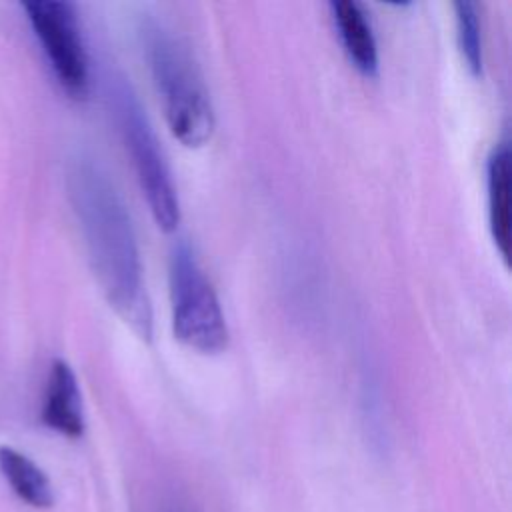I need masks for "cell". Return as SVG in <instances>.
Masks as SVG:
<instances>
[{"label":"cell","mask_w":512,"mask_h":512,"mask_svg":"<svg viewBox=\"0 0 512 512\" xmlns=\"http://www.w3.org/2000/svg\"><path fill=\"white\" fill-rule=\"evenodd\" d=\"M110 98L152 218L160 230L172 232L180 222V204L158 138L136 94L122 78H114Z\"/></svg>","instance_id":"4"},{"label":"cell","mask_w":512,"mask_h":512,"mask_svg":"<svg viewBox=\"0 0 512 512\" xmlns=\"http://www.w3.org/2000/svg\"><path fill=\"white\" fill-rule=\"evenodd\" d=\"M456 18V38L466 62V68L472 76L482 74V32L478 6L468 0H458L452 4Z\"/></svg>","instance_id":"10"},{"label":"cell","mask_w":512,"mask_h":512,"mask_svg":"<svg viewBox=\"0 0 512 512\" xmlns=\"http://www.w3.org/2000/svg\"><path fill=\"white\" fill-rule=\"evenodd\" d=\"M142 44L172 136L188 148L204 146L214 132V108L188 46L154 20L142 26Z\"/></svg>","instance_id":"2"},{"label":"cell","mask_w":512,"mask_h":512,"mask_svg":"<svg viewBox=\"0 0 512 512\" xmlns=\"http://www.w3.org/2000/svg\"><path fill=\"white\" fill-rule=\"evenodd\" d=\"M42 422L66 438H80L84 434L82 394L74 370L64 360L52 362L42 406Z\"/></svg>","instance_id":"6"},{"label":"cell","mask_w":512,"mask_h":512,"mask_svg":"<svg viewBox=\"0 0 512 512\" xmlns=\"http://www.w3.org/2000/svg\"><path fill=\"white\" fill-rule=\"evenodd\" d=\"M170 304L174 336L202 354H220L228 346V326L220 300L186 242L170 256Z\"/></svg>","instance_id":"3"},{"label":"cell","mask_w":512,"mask_h":512,"mask_svg":"<svg viewBox=\"0 0 512 512\" xmlns=\"http://www.w3.org/2000/svg\"><path fill=\"white\" fill-rule=\"evenodd\" d=\"M488 186V220L494 244L508 262L510 254V150L502 142L498 144L486 164Z\"/></svg>","instance_id":"8"},{"label":"cell","mask_w":512,"mask_h":512,"mask_svg":"<svg viewBox=\"0 0 512 512\" xmlns=\"http://www.w3.org/2000/svg\"><path fill=\"white\" fill-rule=\"evenodd\" d=\"M0 472L12 492L32 508L44 510L54 504V490L44 470L12 446H0Z\"/></svg>","instance_id":"9"},{"label":"cell","mask_w":512,"mask_h":512,"mask_svg":"<svg viewBox=\"0 0 512 512\" xmlns=\"http://www.w3.org/2000/svg\"><path fill=\"white\" fill-rule=\"evenodd\" d=\"M330 12L342 48L352 66L364 76L378 74V46L364 8L354 0L330 2Z\"/></svg>","instance_id":"7"},{"label":"cell","mask_w":512,"mask_h":512,"mask_svg":"<svg viewBox=\"0 0 512 512\" xmlns=\"http://www.w3.org/2000/svg\"><path fill=\"white\" fill-rule=\"evenodd\" d=\"M66 180L88 260L106 300L140 338L148 340L152 308L132 220L116 186L86 154L70 160Z\"/></svg>","instance_id":"1"},{"label":"cell","mask_w":512,"mask_h":512,"mask_svg":"<svg viewBox=\"0 0 512 512\" xmlns=\"http://www.w3.org/2000/svg\"><path fill=\"white\" fill-rule=\"evenodd\" d=\"M22 8L62 90L70 98H86L90 72L76 6L62 0H28Z\"/></svg>","instance_id":"5"}]
</instances>
